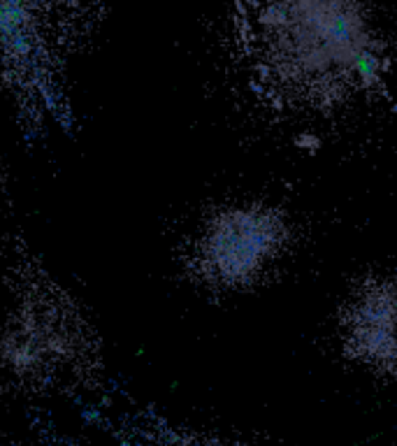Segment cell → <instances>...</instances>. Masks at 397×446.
Segmentation results:
<instances>
[{
	"mask_svg": "<svg viewBox=\"0 0 397 446\" xmlns=\"http://www.w3.org/2000/svg\"><path fill=\"white\" fill-rule=\"evenodd\" d=\"M230 54L251 93L288 116L337 114L383 93L393 70L372 10L344 0L232 5Z\"/></svg>",
	"mask_w": 397,
	"mask_h": 446,
	"instance_id": "6da1fadb",
	"label": "cell"
},
{
	"mask_svg": "<svg viewBox=\"0 0 397 446\" xmlns=\"http://www.w3.org/2000/svg\"><path fill=\"white\" fill-rule=\"evenodd\" d=\"M12 305L0 323V377L21 393L91 388L105 372L103 342L75 295L24 240L7 268Z\"/></svg>",
	"mask_w": 397,
	"mask_h": 446,
	"instance_id": "7a4b0ae2",
	"label": "cell"
},
{
	"mask_svg": "<svg viewBox=\"0 0 397 446\" xmlns=\"http://www.w3.org/2000/svg\"><path fill=\"white\" fill-rule=\"evenodd\" d=\"M100 5L0 3V84L21 121L70 128L66 68L72 51L100 24Z\"/></svg>",
	"mask_w": 397,
	"mask_h": 446,
	"instance_id": "3957f363",
	"label": "cell"
},
{
	"mask_svg": "<svg viewBox=\"0 0 397 446\" xmlns=\"http://www.w3.org/2000/svg\"><path fill=\"white\" fill-rule=\"evenodd\" d=\"M293 225L282 207L237 203L214 209L186 244L184 270L210 290H242L284 258Z\"/></svg>",
	"mask_w": 397,
	"mask_h": 446,
	"instance_id": "277c9868",
	"label": "cell"
},
{
	"mask_svg": "<svg viewBox=\"0 0 397 446\" xmlns=\"http://www.w3.org/2000/svg\"><path fill=\"white\" fill-rule=\"evenodd\" d=\"M337 333L346 360L397 381V277L360 279L339 309Z\"/></svg>",
	"mask_w": 397,
	"mask_h": 446,
	"instance_id": "5b68a950",
	"label": "cell"
},
{
	"mask_svg": "<svg viewBox=\"0 0 397 446\" xmlns=\"http://www.w3.org/2000/svg\"><path fill=\"white\" fill-rule=\"evenodd\" d=\"M151 446H230V444H223V442L210 440V437H197V435L175 432V430H170V427H165V430H160L158 440L153 442Z\"/></svg>",
	"mask_w": 397,
	"mask_h": 446,
	"instance_id": "8992f818",
	"label": "cell"
}]
</instances>
